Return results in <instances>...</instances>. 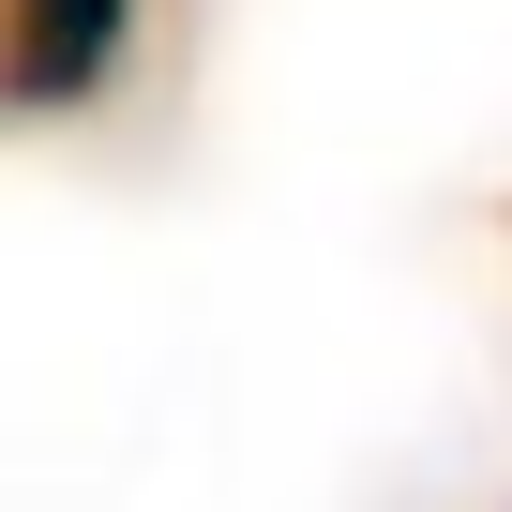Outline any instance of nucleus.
I'll list each match as a JSON object with an SVG mask.
<instances>
[{"label": "nucleus", "mask_w": 512, "mask_h": 512, "mask_svg": "<svg viewBox=\"0 0 512 512\" xmlns=\"http://www.w3.org/2000/svg\"><path fill=\"white\" fill-rule=\"evenodd\" d=\"M136 61V0H0V106H91Z\"/></svg>", "instance_id": "f257e3e1"}]
</instances>
